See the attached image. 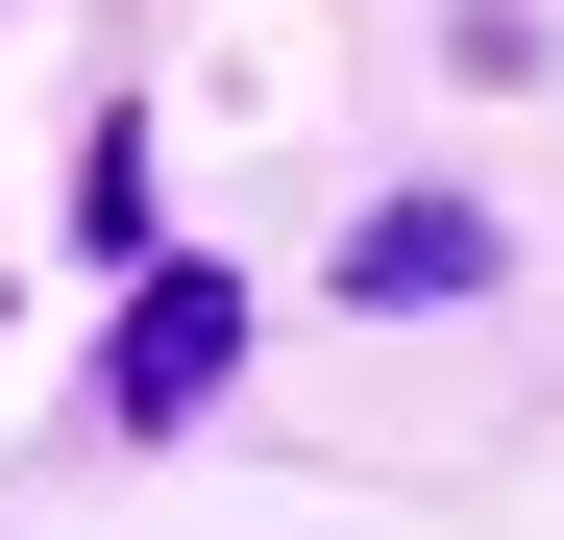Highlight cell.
Listing matches in <instances>:
<instances>
[{
  "mask_svg": "<svg viewBox=\"0 0 564 540\" xmlns=\"http://www.w3.org/2000/svg\"><path fill=\"white\" fill-rule=\"evenodd\" d=\"M221 369H246V295H221V270H148L123 344H99V418H197Z\"/></svg>",
  "mask_w": 564,
  "mask_h": 540,
  "instance_id": "obj_1",
  "label": "cell"
},
{
  "mask_svg": "<svg viewBox=\"0 0 564 540\" xmlns=\"http://www.w3.org/2000/svg\"><path fill=\"white\" fill-rule=\"evenodd\" d=\"M344 295L393 320V295H491V222L466 197H393V222H344Z\"/></svg>",
  "mask_w": 564,
  "mask_h": 540,
  "instance_id": "obj_2",
  "label": "cell"
}]
</instances>
